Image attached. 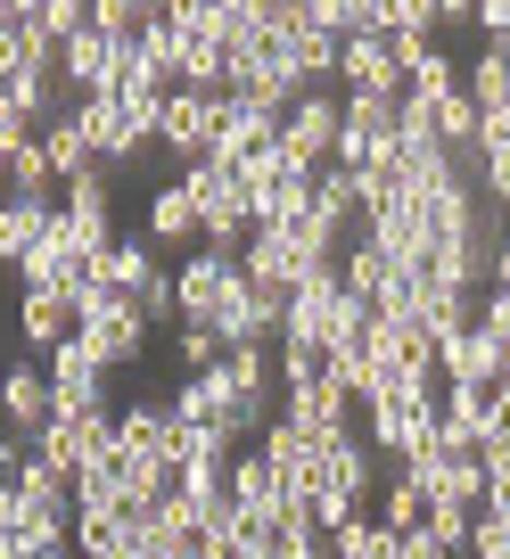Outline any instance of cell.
Listing matches in <instances>:
<instances>
[{
    "label": "cell",
    "instance_id": "6da1fadb",
    "mask_svg": "<svg viewBox=\"0 0 510 559\" xmlns=\"http://www.w3.org/2000/svg\"><path fill=\"white\" fill-rule=\"evenodd\" d=\"M74 337L99 354V370H123V362H141L149 321H141V305H132V297L99 288V272H91L83 288H74Z\"/></svg>",
    "mask_w": 510,
    "mask_h": 559
},
{
    "label": "cell",
    "instance_id": "7a4b0ae2",
    "mask_svg": "<svg viewBox=\"0 0 510 559\" xmlns=\"http://www.w3.org/2000/svg\"><path fill=\"white\" fill-rule=\"evenodd\" d=\"M230 99H206V91H165L157 107V148H174L181 165H198L214 148V123H223Z\"/></svg>",
    "mask_w": 510,
    "mask_h": 559
},
{
    "label": "cell",
    "instance_id": "3957f363",
    "mask_svg": "<svg viewBox=\"0 0 510 559\" xmlns=\"http://www.w3.org/2000/svg\"><path fill=\"white\" fill-rule=\"evenodd\" d=\"M502 370H510V346L502 337H486V330H461V337H444L437 346V379L444 386H502Z\"/></svg>",
    "mask_w": 510,
    "mask_h": 559
},
{
    "label": "cell",
    "instance_id": "277c9868",
    "mask_svg": "<svg viewBox=\"0 0 510 559\" xmlns=\"http://www.w3.org/2000/svg\"><path fill=\"white\" fill-rule=\"evenodd\" d=\"M230 272H239V263L206 255V247H198V255L174 272V313H181V330H214V313H223V280H230Z\"/></svg>",
    "mask_w": 510,
    "mask_h": 559
},
{
    "label": "cell",
    "instance_id": "5b68a950",
    "mask_svg": "<svg viewBox=\"0 0 510 559\" xmlns=\"http://www.w3.org/2000/svg\"><path fill=\"white\" fill-rule=\"evenodd\" d=\"M281 148L297 165H330V148H337V99L330 91H305V99L281 116Z\"/></svg>",
    "mask_w": 510,
    "mask_h": 559
},
{
    "label": "cell",
    "instance_id": "8992f818",
    "mask_svg": "<svg viewBox=\"0 0 510 559\" xmlns=\"http://www.w3.org/2000/svg\"><path fill=\"white\" fill-rule=\"evenodd\" d=\"M116 444H123V453L165 461V469L181 461V428H174V412H165V403H132V412L116 419Z\"/></svg>",
    "mask_w": 510,
    "mask_h": 559
},
{
    "label": "cell",
    "instance_id": "52a82bcc",
    "mask_svg": "<svg viewBox=\"0 0 510 559\" xmlns=\"http://www.w3.org/2000/svg\"><path fill=\"white\" fill-rule=\"evenodd\" d=\"M0 412H9V428H17V437L50 428V370H34V362L0 370Z\"/></svg>",
    "mask_w": 510,
    "mask_h": 559
},
{
    "label": "cell",
    "instance_id": "ba28073f",
    "mask_svg": "<svg viewBox=\"0 0 510 559\" xmlns=\"http://www.w3.org/2000/svg\"><path fill=\"white\" fill-rule=\"evenodd\" d=\"M337 83H346V99H354V91H404V74H395V50L370 34V41H346V50H337Z\"/></svg>",
    "mask_w": 510,
    "mask_h": 559
},
{
    "label": "cell",
    "instance_id": "9c48e42d",
    "mask_svg": "<svg viewBox=\"0 0 510 559\" xmlns=\"http://www.w3.org/2000/svg\"><path fill=\"white\" fill-rule=\"evenodd\" d=\"M17 330H25V346H34V354L67 346V337H74V297H41V288H25Z\"/></svg>",
    "mask_w": 510,
    "mask_h": 559
},
{
    "label": "cell",
    "instance_id": "30bf717a",
    "mask_svg": "<svg viewBox=\"0 0 510 559\" xmlns=\"http://www.w3.org/2000/svg\"><path fill=\"white\" fill-rule=\"evenodd\" d=\"M149 280H157V247L149 239H116L99 255V288H116V297H141Z\"/></svg>",
    "mask_w": 510,
    "mask_h": 559
},
{
    "label": "cell",
    "instance_id": "8fae6325",
    "mask_svg": "<svg viewBox=\"0 0 510 559\" xmlns=\"http://www.w3.org/2000/svg\"><path fill=\"white\" fill-rule=\"evenodd\" d=\"M9 206H58V174H50V148L25 140L9 157Z\"/></svg>",
    "mask_w": 510,
    "mask_h": 559
},
{
    "label": "cell",
    "instance_id": "7c38bea8",
    "mask_svg": "<svg viewBox=\"0 0 510 559\" xmlns=\"http://www.w3.org/2000/svg\"><path fill=\"white\" fill-rule=\"evenodd\" d=\"M486 419H494V395H486V386H444V395H437V428H444L453 444H477V437H486Z\"/></svg>",
    "mask_w": 510,
    "mask_h": 559
},
{
    "label": "cell",
    "instance_id": "4fadbf2b",
    "mask_svg": "<svg viewBox=\"0 0 510 559\" xmlns=\"http://www.w3.org/2000/svg\"><path fill=\"white\" fill-rule=\"evenodd\" d=\"M141 239H165V247L198 239V206L181 198V181H157V190H149V230Z\"/></svg>",
    "mask_w": 510,
    "mask_h": 559
},
{
    "label": "cell",
    "instance_id": "5bb4252c",
    "mask_svg": "<svg viewBox=\"0 0 510 559\" xmlns=\"http://www.w3.org/2000/svg\"><path fill=\"white\" fill-rule=\"evenodd\" d=\"M461 99H470L477 116H486V107H510V50L486 41V50L470 58V74H461Z\"/></svg>",
    "mask_w": 510,
    "mask_h": 559
},
{
    "label": "cell",
    "instance_id": "9a60e30c",
    "mask_svg": "<svg viewBox=\"0 0 510 559\" xmlns=\"http://www.w3.org/2000/svg\"><path fill=\"white\" fill-rule=\"evenodd\" d=\"M420 321H428V337H461V330H477V297L470 288H420Z\"/></svg>",
    "mask_w": 510,
    "mask_h": 559
},
{
    "label": "cell",
    "instance_id": "2e32d148",
    "mask_svg": "<svg viewBox=\"0 0 510 559\" xmlns=\"http://www.w3.org/2000/svg\"><path fill=\"white\" fill-rule=\"evenodd\" d=\"M370 502H379V510H370V519L388 526V535H412V526H420V519H428V493H420V486H412V477H404V469H395V477H388V486L370 493Z\"/></svg>",
    "mask_w": 510,
    "mask_h": 559
},
{
    "label": "cell",
    "instance_id": "e0dca14e",
    "mask_svg": "<svg viewBox=\"0 0 510 559\" xmlns=\"http://www.w3.org/2000/svg\"><path fill=\"white\" fill-rule=\"evenodd\" d=\"M223 486H230V502H239V510H272V502H281V477H272L264 453H239Z\"/></svg>",
    "mask_w": 510,
    "mask_h": 559
},
{
    "label": "cell",
    "instance_id": "ac0fdd59",
    "mask_svg": "<svg viewBox=\"0 0 510 559\" xmlns=\"http://www.w3.org/2000/svg\"><path fill=\"white\" fill-rule=\"evenodd\" d=\"M41 148H50L58 190H67V181H83V174H99V157H91V140L74 132V116H67V123H50V132H41Z\"/></svg>",
    "mask_w": 510,
    "mask_h": 559
},
{
    "label": "cell",
    "instance_id": "d6986e66",
    "mask_svg": "<svg viewBox=\"0 0 510 559\" xmlns=\"http://www.w3.org/2000/svg\"><path fill=\"white\" fill-rule=\"evenodd\" d=\"M149 17H157V0H91V34L99 41H141Z\"/></svg>",
    "mask_w": 510,
    "mask_h": 559
},
{
    "label": "cell",
    "instance_id": "ffe728a7",
    "mask_svg": "<svg viewBox=\"0 0 510 559\" xmlns=\"http://www.w3.org/2000/svg\"><path fill=\"white\" fill-rule=\"evenodd\" d=\"M404 91H412V99H444V91H461V67L437 50V41H428V50L404 67Z\"/></svg>",
    "mask_w": 510,
    "mask_h": 559
},
{
    "label": "cell",
    "instance_id": "44dd1931",
    "mask_svg": "<svg viewBox=\"0 0 510 559\" xmlns=\"http://www.w3.org/2000/svg\"><path fill=\"white\" fill-rule=\"evenodd\" d=\"M428 132H437L444 148L461 157V148H477V107L461 99V91H444V99H437V116H428Z\"/></svg>",
    "mask_w": 510,
    "mask_h": 559
},
{
    "label": "cell",
    "instance_id": "7402d4cb",
    "mask_svg": "<svg viewBox=\"0 0 510 559\" xmlns=\"http://www.w3.org/2000/svg\"><path fill=\"white\" fill-rule=\"evenodd\" d=\"M330 551H337V559H395V535H388L379 519H346V526L330 535Z\"/></svg>",
    "mask_w": 510,
    "mask_h": 559
},
{
    "label": "cell",
    "instance_id": "603a6c76",
    "mask_svg": "<svg viewBox=\"0 0 510 559\" xmlns=\"http://www.w3.org/2000/svg\"><path fill=\"white\" fill-rule=\"evenodd\" d=\"M41 214H50V206H9V198H0V263H25V255H34Z\"/></svg>",
    "mask_w": 510,
    "mask_h": 559
},
{
    "label": "cell",
    "instance_id": "cb8c5ba5",
    "mask_svg": "<svg viewBox=\"0 0 510 559\" xmlns=\"http://www.w3.org/2000/svg\"><path fill=\"white\" fill-rule=\"evenodd\" d=\"M470 519H477V510H461V502H428V535H437L444 543V551H461V559H470Z\"/></svg>",
    "mask_w": 510,
    "mask_h": 559
},
{
    "label": "cell",
    "instance_id": "d4e9b609",
    "mask_svg": "<svg viewBox=\"0 0 510 559\" xmlns=\"http://www.w3.org/2000/svg\"><path fill=\"white\" fill-rule=\"evenodd\" d=\"M272 370H281V386H313L321 370H330V354H321V346H288V337H281V354H272Z\"/></svg>",
    "mask_w": 510,
    "mask_h": 559
},
{
    "label": "cell",
    "instance_id": "484cf974",
    "mask_svg": "<svg viewBox=\"0 0 510 559\" xmlns=\"http://www.w3.org/2000/svg\"><path fill=\"white\" fill-rule=\"evenodd\" d=\"M67 214H83V223H107V174H83V181H67V198H58Z\"/></svg>",
    "mask_w": 510,
    "mask_h": 559
},
{
    "label": "cell",
    "instance_id": "4316f807",
    "mask_svg": "<svg viewBox=\"0 0 510 559\" xmlns=\"http://www.w3.org/2000/svg\"><path fill=\"white\" fill-rule=\"evenodd\" d=\"M477 190H486L494 214H510V148H494V157L477 165Z\"/></svg>",
    "mask_w": 510,
    "mask_h": 559
},
{
    "label": "cell",
    "instance_id": "83f0119b",
    "mask_svg": "<svg viewBox=\"0 0 510 559\" xmlns=\"http://www.w3.org/2000/svg\"><path fill=\"white\" fill-rule=\"evenodd\" d=\"M132 305H141V321H181V313H174V272H157Z\"/></svg>",
    "mask_w": 510,
    "mask_h": 559
},
{
    "label": "cell",
    "instance_id": "f1b7e54d",
    "mask_svg": "<svg viewBox=\"0 0 510 559\" xmlns=\"http://www.w3.org/2000/svg\"><path fill=\"white\" fill-rule=\"evenodd\" d=\"M181 362H190V370H214V362H223V337H214V330H181Z\"/></svg>",
    "mask_w": 510,
    "mask_h": 559
},
{
    "label": "cell",
    "instance_id": "f546056e",
    "mask_svg": "<svg viewBox=\"0 0 510 559\" xmlns=\"http://www.w3.org/2000/svg\"><path fill=\"white\" fill-rule=\"evenodd\" d=\"M25 140H41V132H34V123H25L17 107H9V99H0V157H17Z\"/></svg>",
    "mask_w": 510,
    "mask_h": 559
},
{
    "label": "cell",
    "instance_id": "4dcf8cb0",
    "mask_svg": "<svg viewBox=\"0 0 510 559\" xmlns=\"http://www.w3.org/2000/svg\"><path fill=\"white\" fill-rule=\"evenodd\" d=\"M477 34H486L494 50H510V0H486V9H477Z\"/></svg>",
    "mask_w": 510,
    "mask_h": 559
},
{
    "label": "cell",
    "instance_id": "1f68e13d",
    "mask_svg": "<svg viewBox=\"0 0 510 559\" xmlns=\"http://www.w3.org/2000/svg\"><path fill=\"white\" fill-rule=\"evenodd\" d=\"M17 526H25V493L0 477V535H17Z\"/></svg>",
    "mask_w": 510,
    "mask_h": 559
},
{
    "label": "cell",
    "instance_id": "d6a6232c",
    "mask_svg": "<svg viewBox=\"0 0 510 559\" xmlns=\"http://www.w3.org/2000/svg\"><path fill=\"white\" fill-rule=\"evenodd\" d=\"M0 34H34V0H0Z\"/></svg>",
    "mask_w": 510,
    "mask_h": 559
},
{
    "label": "cell",
    "instance_id": "836d02e7",
    "mask_svg": "<svg viewBox=\"0 0 510 559\" xmlns=\"http://www.w3.org/2000/svg\"><path fill=\"white\" fill-rule=\"evenodd\" d=\"M25 453H34V444H25V437H0V477H9V486H17V469H25Z\"/></svg>",
    "mask_w": 510,
    "mask_h": 559
},
{
    "label": "cell",
    "instance_id": "e575fe53",
    "mask_svg": "<svg viewBox=\"0 0 510 559\" xmlns=\"http://www.w3.org/2000/svg\"><path fill=\"white\" fill-rule=\"evenodd\" d=\"M494 288H510V239H502V263H494Z\"/></svg>",
    "mask_w": 510,
    "mask_h": 559
},
{
    "label": "cell",
    "instance_id": "d590c367",
    "mask_svg": "<svg viewBox=\"0 0 510 559\" xmlns=\"http://www.w3.org/2000/svg\"><path fill=\"white\" fill-rule=\"evenodd\" d=\"M25 559H67V551H25Z\"/></svg>",
    "mask_w": 510,
    "mask_h": 559
},
{
    "label": "cell",
    "instance_id": "8d00e7d4",
    "mask_svg": "<svg viewBox=\"0 0 510 559\" xmlns=\"http://www.w3.org/2000/svg\"><path fill=\"white\" fill-rule=\"evenodd\" d=\"M83 559H123V551H83Z\"/></svg>",
    "mask_w": 510,
    "mask_h": 559
}]
</instances>
